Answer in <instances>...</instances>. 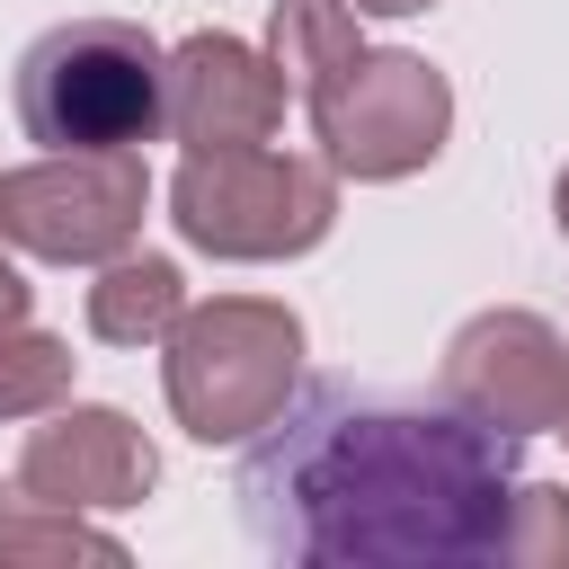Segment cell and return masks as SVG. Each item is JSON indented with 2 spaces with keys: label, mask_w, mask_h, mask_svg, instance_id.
<instances>
[{
  "label": "cell",
  "mask_w": 569,
  "mask_h": 569,
  "mask_svg": "<svg viewBox=\"0 0 569 569\" xmlns=\"http://www.w3.org/2000/svg\"><path fill=\"white\" fill-rule=\"evenodd\" d=\"M178 311H187V276H178V258H151V249L107 258L89 284V338L98 347H160L178 329Z\"/></svg>",
  "instance_id": "10"
},
{
  "label": "cell",
  "mask_w": 569,
  "mask_h": 569,
  "mask_svg": "<svg viewBox=\"0 0 569 569\" xmlns=\"http://www.w3.org/2000/svg\"><path fill=\"white\" fill-rule=\"evenodd\" d=\"M311 133H320V160L356 187H391V178H418L445 133H453V80L427 62V53H356L338 62L311 98Z\"/></svg>",
  "instance_id": "5"
},
{
  "label": "cell",
  "mask_w": 569,
  "mask_h": 569,
  "mask_svg": "<svg viewBox=\"0 0 569 569\" xmlns=\"http://www.w3.org/2000/svg\"><path fill=\"white\" fill-rule=\"evenodd\" d=\"M160 382H169V418L196 445H249L302 391V320L267 293L187 302L178 329L160 338Z\"/></svg>",
  "instance_id": "3"
},
{
  "label": "cell",
  "mask_w": 569,
  "mask_h": 569,
  "mask_svg": "<svg viewBox=\"0 0 569 569\" xmlns=\"http://www.w3.org/2000/svg\"><path fill=\"white\" fill-rule=\"evenodd\" d=\"M169 222L187 249L231 258V267H267V258H302L329 240L338 222V169L320 151H187L169 178Z\"/></svg>",
  "instance_id": "4"
},
{
  "label": "cell",
  "mask_w": 569,
  "mask_h": 569,
  "mask_svg": "<svg viewBox=\"0 0 569 569\" xmlns=\"http://www.w3.org/2000/svg\"><path fill=\"white\" fill-rule=\"evenodd\" d=\"M418 9H445V0H356V18H418Z\"/></svg>",
  "instance_id": "16"
},
{
  "label": "cell",
  "mask_w": 569,
  "mask_h": 569,
  "mask_svg": "<svg viewBox=\"0 0 569 569\" xmlns=\"http://www.w3.org/2000/svg\"><path fill=\"white\" fill-rule=\"evenodd\" d=\"M436 391L445 409L498 427V436H560L569 418V338L542 320V311H471L453 338H445V365H436Z\"/></svg>",
  "instance_id": "7"
},
{
  "label": "cell",
  "mask_w": 569,
  "mask_h": 569,
  "mask_svg": "<svg viewBox=\"0 0 569 569\" xmlns=\"http://www.w3.org/2000/svg\"><path fill=\"white\" fill-rule=\"evenodd\" d=\"M293 107V80L276 71V53L204 27L187 44H169V142L187 151H249L276 142Z\"/></svg>",
  "instance_id": "8"
},
{
  "label": "cell",
  "mask_w": 569,
  "mask_h": 569,
  "mask_svg": "<svg viewBox=\"0 0 569 569\" xmlns=\"http://www.w3.org/2000/svg\"><path fill=\"white\" fill-rule=\"evenodd\" d=\"M498 560H507V569H569V489H551V480H516Z\"/></svg>",
  "instance_id": "14"
},
{
  "label": "cell",
  "mask_w": 569,
  "mask_h": 569,
  "mask_svg": "<svg viewBox=\"0 0 569 569\" xmlns=\"http://www.w3.org/2000/svg\"><path fill=\"white\" fill-rule=\"evenodd\" d=\"M151 169L142 151H44L27 169H0V240H18L44 267H107L142 240Z\"/></svg>",
  "instance_id": "6"
},
{
  "label": "cell",
  "mask_w": 569,
  "mask_h": 569,
  "mask_svg": "<svg viewBox=\"0 0 569 569\" xmlns=\"http://www.w3.org/2000/svg\"><path fill=\"white\" fill-rule=\"evenodd\" d=\"M551 222H560V240H569V169H560V187H551Z\"/></svg>",
  "instance_id": "17"
},
{
  "label": "cell",
  "mask_w": 569,
  "mask_h": 569,
  "mask_svg": "<svg viewBox=\"0 0 569 569\" xmlns=\"http://www.w3.org/2000/svg\"><path fill=\"white\" fill-rule=\"evenodd\" d=\"M267 53H276V71L293 80V98H311L338 62L365 53L356 0H276V9H267Z\"/></svg>",
  "instance_id": "12"
},
{
  "label": "cell",
  "mask_w": 569,
  "mask_h": 569,
  "mask_svg": "<svg viewBox=\"0 0 569 569\" xmlns=\"http://www.w3.org/2000/svg\"><path fill=\"white\" fill-rule=\"evenodd\" d=\"M240 525L302 569H480L507 542L516 436L462 409H391L338 382L284 400L231 471Z\"/></svg>",
  "instance_id": "1"
},
{
  "label": "cell",
  "mask_w": 569,
  "mask_h": 569,
  "mask_svg": "<svg viewBox=\"0 0 569 569\" xmlns=\"http://www.w3.org/2000/svg\"><path fill=\"white\" fill-rule=\"evenodd\" d=\"M27 311H36V284H27V276H18L9 258H0V338H9V329H18Z\"/></svg>",
  "instance_id": "15"
},
{
  "label": "cell",
  "mask_w": 569,
  "mask_h": 569,
  "mask_svg": "<svg viewBox=\"0 0 569 569\" xmlns=\"http://www.w3.org/2000/svg\"><path fill=\"white\" fill-rule=\"evenodd\" d=\"M560 436H569V418H560Z\"/></svg>",
  "instance_id": "18"
},
{
  "label": "cell",
  "mask_w": 569,
  "mask_h": 569,
  "mask_svg": "<svg viewBox=\"0 0 569 569\" xmlns=\"http://www.w3.org/2000/svg\"><path fill=\"white\" fill-rule=\"evenodd\" d=\"M71 338H53V329H9L0 338V427H27V418H44V409H62L71 400Z\"/></svg>",
  "instance_id": "13"
},
{
  "label": "cell",
  "mask_w": 569,
  "mask_h": 569,
  "mask_svg": "<svg viewBox=\"0 0 569 569\" xmlns=\"http://www.w3.org/2000/svg\"><path fill=\"white\" fill-rule=\"evenodd\" d=\"M18 480L44 489V498H62V507H80V516H124V507L151 498L160 453H151V436H142L124 409L62 400V409H44V418L27 427Z\"/></svg>",
  "instance_id": "9"
},
{
  "label": "cell",
  "mask_w": 569,
  "mask_h": 569,
  "mask_svg": "<svg viewBox=\"0 0 569 569\" xmlns=\"http://www.w3.org/2000/svg\"><path fill=\"white\" fill-rule=\"evenodd\" d=\"M18 124L44 151H142L169 133V44L133 18H62L18 53Z\"/></svg>",
  "instance_id": "2"
},
{
  "label": "cell",
  "mask_w": 569,
  "mask_h": 569,
  "mask_svg": "<svg viewBox=\"0 0 569 569\" xmlns=\"http://www.w3.org/2000/svg\"><path fill=\"white\" fill-rule=\"evenodd\" d=\"M71 560L116 569L124 542H116L107 525H89L80 507H62V498H44V489H27V480L9 471V480H0V569H71Z\"/></svg>",
  "instance_id": "11"
}]
</instances>
